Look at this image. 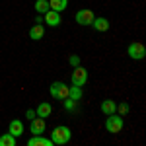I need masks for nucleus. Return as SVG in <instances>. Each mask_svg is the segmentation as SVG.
<instances>
[{"label":"nucleus","mask_w":146,"mask_h":146,"mask_svg":"<svg viewBox=\"0 0 146 146\" xmlns=\"http://www.w3.org/2000/svg\"><path fill=\"white\" fill-rule=\"evenodd\" d=\"M70 138H72V131L68 129L66 125L55 127L53 133H51V140H53V144H68Z\"/></svg>","instance_id":"1"},{"label":"nucleus","mask_w":146,"mask_h":146,"mask_svg":"<svg viewBox=\"0 0 146 146\" xmlns=\"http://www.w3.org/2000/svg\"><path fill=\"white\" fill-rule=\"evenodd\" d=\"M105 131L111 133V135H117L123 131V117L117 115V113H111L107 115V121H105Z\"/></svg>","instance_id":"2"},{"label":"nucleus","mask_w":146,"mask_h":146,"mask_svg":"<svg viewBox=\"0 0 146 146\" xmlns=\"http://www.w3.org/2000/svg\"><path fill=\"white\" fill-rule=\"evenodd\" d=\"M127 55H129V58H133V60H142L146 56V49L140 41H133V43H129V47H127Z\"/></svg>","instance_id":"3"},{"label":"nucleus","mask_w":146,"mask_h":146,"mask_svg":"<svg viewBox=\"0 0 146 146\" xmlns=\"http://www.w3.org/2000/svg\"><path fill=\"white\" fill-rule=\"evenodd\" d=\"M70 82H72L74 86L84 88V86L88 84V70H86V68H82L80 64H78V66H74L72 74H70Z\"/></svg>","instance_id":"4"},{"label":"nucleus","mask_w":146,"mask_h":146,"mask_svg":"<svg viewBox=\"0 0 146 146\" xmlns=\"http://www.w3.org/2000/svg\"><path fill=\"white\" fill-rule=\"evenodd\" d=\"M49 94H51L53 100H60V101L66 100L68 98V84H64V82H53Z\"/></svg>","instance_id":"5"},{"label":"nucleus","mask_w":146,"mask_h":146,"mask_svg":"<svg viewBox=\"0 0 146 146\" xmlns=\"http://www.w3.org/2000/svg\"><path fill=\"white\" fill-rule=\"evenodd\" d=\"M94 18H96V16H94V12H92V10H78L74 20H76L78 25H92Z\"/></svg>","instance_id":"6"},{"label":"nucleus","mask_w":146,"mask_h":146,"mask_svg":"<svg viewBox=\"0 0 146 146\" xmlns=\"http://www.w3.org/2000/svg\"><path fill=\"white\" fill-rule=\"evenodd\" d=\"M43 22L47 23V25H51V27H58L60 25V12H55V10H47L45 14H43Z\"/></svg>","instance_id":"7"},{"label":"nucleus","mask_w":146,"mask_h":146,"mask_svg":"<svg viewBox=\"0 0 146 146\" xmlns=\"http://www.w3.org/2000/svg\"><path fill=\"white\" fill-rule=\"evenodd\" d=\"M29 131H31V135H43V133H45V119H41V117L31 119Z\"/></svg>","instance_id":"8"},{"label":"nucleus","mask_w":146,"mask_h":146,"mask_svg":"<svg viewBox=\"0 0 146 146\" xmlns=\"http://www.w3.org/2000/svg\"><path fill=\"white\" fill-rule=\"evenodd\" d=\"M51 113H53V105H51L49 101H43V103H39V105H37V109H35V115H37V117H41V119H47V117H51Z\"/></svg>","instance_id":"9"},{"label":"nucleus","mask_w":146,"mask_h":146,"mask_svg":"<svg viewBox=\"0 0 146 146\" xmlns=\"http://www.w3.org/2000/svg\"><path fill=\"white\" fill-rule=\"evenodd\" d=\"M27 146H53V140L45 138L43 135H33L27 140Z\"/></svg>","instance_id":"10"},{"label":"nucleus","mask_w":146,"mask_h":146,"mask_svg":"<svg viewBox=\"0 0 146 146\" xmlns=\"http://www.w3.org/2000/svg\"><path fill=\"white\" fill-rule=\"evenodd\" d=\"M23 131H25V129H23V123L20 121V119H14V121H10L8 133H10L12 136H16V138H18V136H22V135H23Z\"/></svg>","instance_id":"11"},{"label":"nucleus","mask_w":146,"mask_h":146,"mask_svg":"<svg viewBox=\"0 0 146 146\" xmlns=\"http://www.w3.org/2000/svg\"><path fill=\"white\" fill-rule=\"evenodd\" d=\"M100 109L103 115H111V113H117V103L113 100H103L100 103Z\"/></svg>","instance_id":"12"},{"label":"nucleus","mask_w":146,"mask_h":146,"mask_svg":"<svg viewBox=\"0 0 146 146\" xmlns=\"http://www.w3.org/2000/svg\"><path fill=\"white\" fill-rule=\"evenodd\" d=\"M43 37H45V27H43V23H35L33 27L29 29V39L39 41V39H43Z\"/></svg>","instance_id":"13"},{"label":"nucleus","mask_w":146,"mask_h":146,"mask_svg":"<svg viewBox=\"0 0 146 146\" xmlns=\"http://www.w3.org/2000/svg\"><path fill=\"white\" fill-rule=\"evenodd\" d=\"M92 27H94L96 31H107V29H109V20H107V18H94Z\"/></svg>","instance_id":"14"},{"label":"nucleus","mask_w":146,"mask_h":146,"mask_svg":"<svg viewBox=\"0 0 146 146\" xmlns=\"http://www.w3.org/2000/svg\"><path fill=\"white\" fill-rule=\"evenodd\" d=\"M82 96H84V92H82V88L80 86H68V98L70 100H74V101H80L82 100Z\"/></svg>","instance_id":"15"},{"label":"nucleus","mask_w":146,"mask_h":146,"mask_svg":"<svg viewBox=\"0 0 146 146\" xmlns=\"http://www.w3.org/2000/svg\"><path fill=\"white\" fill-rule=\"evenodd\" d=\"M49 8L55 12H62L68 8V0H49Z\"/></svg>","instance_id":"16"},{"label":"nucleus","mask_w":146,"mask_h":146,"mask_svg":"<svg viewBox=\"0 0 146 146\" xmlns=\"http://www.w3.org/2000/svg\"><path fill=\"white\" fill-rule=\"evenodd\" d=\"M35 10H37V14H45L47 10H51L49 8V0H35Z\"/></svg>","instance_id":"17"},{"label":"nucleus","mask_w":146,"mask_h":146,"mask_svg":"<svg viewBox=\"0 0 146 146\" xmlns=\"http://www.w3.org/2000/svg\"><path fill=\"white\" fill-rule=\"evenodd\" d=\"M0 146H16V136H12L10 133L0 136Z\"/></svg>","instance_id":"18"},{"label":"nucleus","mask_w":146,"mask_h":146,"mask_svg":"<svg viewBox=\"0 0 146 146\" xmlns=\"http://www.w3.org/2000/svg\"><path fill=\"white\" fill-rule=\"evenodd\" d=\"M62 103H64V109H66L68 113H72L74 109H76V105H78V101L70 100V98H66V100H62Z\"/></svg>","instance_id":"19"},{"label":"nucleus","mask_w":146,"mask_h":146,"mask_svg":"<svg viewBox=\"0 0 146 146\" xmlns=\"http://www.w3.org/2000/svg\"><path fill=\"white\" fill-rule=\"evenodd\" d=\"M68 64H70V66H78L80 64V56L78 55H70L68 56Z\"/></svg>","instance_id":"20"},{"label":"nucleus","mask_w":146,"mask_h":146,"mask_svg":"<svg viewBox=\"0 0 146 146\" xmlns=\"http://www.w3.org/2000/svg\"><path fill=\"white\" fill-rule=\"evenodd\" d=\"M117 111H119V115H127L129 113V103H119L117 105Z\"/></svg>","instance_id":"21"},{"label":"nucleus","mask_w":146,"mask_h":146,"mask_svg":"<svg viewBox=\"0 0 146 146\" xmlns=\"http://www.w3.org/2000/svg\"><path fill=\"white\" fill-rule=\"evenodd\" d=\"M35 117H37V115H35V111H33V109L25 111V119H27V121H31V119H35Z\"/></svg>","instance_id":"22"}]
</instances>
